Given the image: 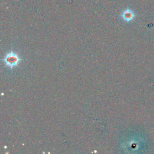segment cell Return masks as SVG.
I'll return each instance as SVG.
<instances>
[{"instance_id":"obj_1","label":"cell","mask_w":154,"mask_h":154,"mask_svg":"<svg viewBox=\"0 0 154 154\" xmlns=\"http://www.w3.org/2000/svg\"><path fill=\"white\" fill-rule=\"evenodd\" d=\"M2 60L7 67L12 69L14 67L17 66L21 59L19 58L17 54L11 51L5 55Z\"/></svg>"},{"instance_id":"obj_2","label":"cell","mask_w":154,"mask_h":154,"mask_svg":"<svg viewBox=\"0 0 154 154\" xmlns=\"http://www.w3.org/2000/svg\"><path fill=\"white\" fill-rule=\"evenodd\" d=\"M122 17H123V18L124 19V20H127V21H129V20H130L132 19V13H131V12H129V11H125V12L123 14Z\"/></svg>"}]
</instances>
